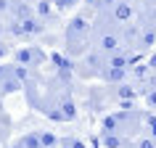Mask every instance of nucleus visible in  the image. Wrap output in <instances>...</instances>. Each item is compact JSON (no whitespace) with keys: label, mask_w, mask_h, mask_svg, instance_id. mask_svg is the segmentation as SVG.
Instances as JSON below:
<instances>
[{"label":"nucleus","mask_w":156,"mask_h":148,"mask_svg":"<svg viewBox=\"0 0 156 148\" xmlns=\"http://www.w3.org/2000/svg\"><path fill=\"white\" fill-rule=\"evenodd\" d=\"M90 34H93V24L87 21V16H74L66 26V53L85 56L90 50Z\"/></svg>","instance_id":"obj_1"},{"label":"nucleus","mask_w":156,"mask_h":148,"mask_svg":"<svg viewBox=\"0 0 156 148\" xmlns=\"http://www.w3.org/2000/svg\"><path fill=\"white\" fill-rule=\"evenodd\" d=\"M16 61H19V66H40L42 61H45V53H42L40 48H21L16 53Z\"/></svg>","instance_id":"obj_2"},{"label":"nucleus","mask_w":156,"mask_h":148,"mask_svg":"<svg viewBox=\"0 0 156 148\" xmlns=\"http://www.w3.org/2000/svg\"><path fill=\"white\" fill-rule=\"evenodd\" d=\"M111 16L119 21V24H127L132 19V0H116L111 5Z\"/></svg>","instance_id":"obj_3"},{"label":"nucleus","mask_w":156,"mask_h":148,"mask_svg":"<svg viewBox=\"0 0 156 148\" xmlns=\"http://www.w3.org/2000/svg\"><path fill=\"white\" fill-rule=\"evenodd\" d=\"M154 42H156V26H146V29H143V34H140V48L148 50Z\"/></svg>","instance_id":"obj_4"},{"label":"nucleus","mask_w":156,"mask_h":148,"mask_svg":"<svg viewBox=\"0 0 156 148\" xmlns=\"http://www.w3.org/2000/svg\"><path fill=\"white\" fill-rule=\"evenodd\" d=\"M130 148H156V138H138Z\"/></svg>","instance_id":"obj_5"},{"label":"nucleus","mask_w":156,"mask_h":148,"mask_svg":"<svg viewBox=\"0 0 156 148\" xmlns=\"http://www.w3.org/2000/svg\"><path fill=\"white\" fill-rule=\"evenodd\" d=\"M116 95H119V98H135V90H132L130 85H119Z\"/></svg>","instance_id":"obj_6"},{"label":"nucleus","mask_w":156,"mask_h":148,"mask_svg":"<svg viewBox=\"0 0 156 148\" xmlns=\"http://www.w3.org/2000/svg\"><path fill=\"white\" fill-rule=\"evenodd\" d=\"M40 138H42V146H45V148L56 146V135H50V132H40Z\"/></svg>","instance_id":"obj_7"},{"label":"nucleus","mask_w":156,"mask_h":148,"mask_svg":"<svg viewBox=\"0 0 156 148\" xmlns=\"http://www.w3.org/2000/svg\"><path fill=\"white\" fill-rule=\"evenodd\" d=\"M56 5H58V8H74V5H77V0H56Z\"/></svg>","instance_id":"obj_8"},{"label":"nucleus","mask_w":156,"mask_h":148,"mask_svg":"<svg viewBox=\"0 0 156 148\" xmlns=\"http://www.w3.org/2000/svg\"><path fill=\"white\" fill-rule=\"evenodd\" d=\"M37 13H42V16H48V13H50V3H48V0H42L40 5H37Z\"/></svg>","instance_id":"obj_9"},{"label":"nucleus","mask_w":156,"mask_h":148,"mask_svg":"<svg viewBox=\"0 0 156 148\" xmlns=\"http://www.w3.org/2000/svg\"><path fill=\"white\" fill-rule=\"evenodd\" d=\"M146 124H148V130L154 132V138H156V116H146Z\"/></svg>","instance_id":"obj_10"},{"label":"nucleus","mask_w":156,"mask_h":148,"mask_svg":"<svg viewBox=\"0 0 156 148\" xmlns=\"http://www.w3.org/2000/svg\"><path fill=\"white\" fill-rule=\"evenodd\" d=\"M11 72V66H0V82H3V79H5V74Z\"/></svg>","instance_id":"obj_11"},{"label":"nucleus","mask_w":156,"mask_h":148,"mask_svg":"<svg viewBox=\"0 0 156 148\" xmlns=\"http://www.w3.org/2000/svg\"><path fill=\"white\" fill-rule=\"evenodd\" d=\"M5 124H8V119H5V122L0 119V140H3V135H5Z\"/></svg>","instance_id":"obj_12"},{"label":"nucleus","mask_w":156,"mask_h":148,"mask_svg":"<svg viewBox=\"0 0 156 148\" xmlns=\"http://www.w3.org/2000/svg\"><path fill=\"white\" fill-rule=\"evenodd\" d=\"M13 148H27V146H24V143H21V140H19V143H16V146H13Z\"/></svg>","instance_id":"obj_13"}]
</instances>
